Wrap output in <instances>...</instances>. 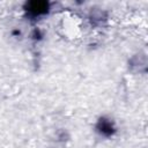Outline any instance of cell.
Masks as SVG:
<instances>
[{
    "label": "cell",
    "instance_id": "cell-1",
    "mask_svg": "<svg viewBox=\"0 0 148 148\" xmlns=\"http://www.w3.org/2000/svg\"><path fill=\"white\" fill-rule=\"evenodd\" d=\"M97 131L102 134V135H105V136H110L114 133L116 128H114V125L113 123L110 120V119H105V118H101L97 123V126H96Z\"/></svg>",
    "mask_w": 148,
    "mask_h": 148
},
{
    "label": "cell",
    "instance_id": "cell-2",
    "mask_svg": "<svg viewBox=\"0 0 148 148\" xmlns=\"http://www.w3.org/2000/svg\"><path fill=\"white\" fill-rule=\"evenodd\" d=\"M28 10L32 15H40L47 10V3L43 1H34L28 3Z\"/></svg>",
    "mask_w": 148,
    "mask_h": 148
}]
</instances>
